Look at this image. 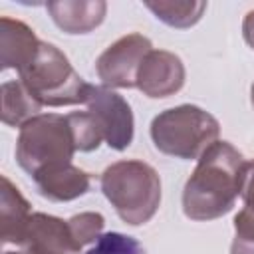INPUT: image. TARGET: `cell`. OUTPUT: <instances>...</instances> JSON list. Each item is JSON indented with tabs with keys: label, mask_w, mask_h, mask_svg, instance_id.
<instances>
[{
	"label": "cell",
	"mask_w": 254,
	"mask_h": 254,
	"mask_svg": "<svg viewBox=\"0 0 254 254\" xmlns=\"http://www.w3.org/2000/svg\"><path fill=\"white\" fill-rule=\"evenodd\" d=\"M248 161L228 141H214L185 183L183 212L190 220H214L230 212L242 194Z\"/></svg>",
	"instance_id": "6da1fadb"
},
{
	"label": "cell",
	"mask_w": 254,
	"mask_h": 254,
	"mask_svg": "<svg viewBox=\"0 0 254 254\" xmlns=\"http://www.w3.org/2000/svg\"><path fill=\"white\" fill-rule=\"evenodd\" d=\"M101 190L119 218L131 226L149 222L161 204V179L157 171L137 159L109 165L101 175Z\"/></svg>",
	"instance_id": "7a4b0ae2"
},
{
	"label": "cell",
	"mask_w": 254,
	"mask_h": 254,
	"mask_svg": "<svg viewBox=\"0 0 254 254\" xmlns=\"http://www.w3.org/2000/svg\"><path fill=\"white\" fill-rule=\"evenodd\" d=\"M220 133L218 121L198 105H177L151 121L153 145L177 159H198Z\"/></svg>",
	"instance_id": "3957f363"
},
{
	"label": "cell",
	"mask_w": 254,
	"mask_h": 254,
	"mask_svg": "<svg viewBox=\"0 0 254 254\" xmlns=\"http://www.w3.org/2000/svg\"><path fill=\"white\" fill-rule=\"evenodd\" d=\"M77 151L67 115L40 113L20 127L16 141V161L30 175L71 163Z\"/></svg>",
	"instance_id": "277c9868"
},
{
	"label": "cell",
	"mask_w": 254,
	"mask_h": 254,
	"mask_svg": "<svg viewBox=\"0 0 254 254\" xmlns=\"http://www.w3.org/2000/svg\"><path fill=\"white\" fill-rule=\"evenodd\" d=\"M20 73V81L30 93L50 107L85 103L89 83L71 67L67 56L54 44L42 42L36 58Z\"/></svg>",
	"instance_id": "5b68a950"
},
{
	"label": "cell",
	"mask_w": 254,
	"mask_h": 254,
	"mask_svg": "<svg viewBox=\"0 0 254 254\" xmlns=\"http://www.w3.org/2000/svg\"><path fill=\"white\" fill-rule=\"evenodd\" d=\"M85 105H87V111L95 117L103 133V139L111 149L123 151L131 145L133 131H135L133 111L119 93L111 91L105 85L89 83Z\"/></svg>",
	"instance_id": "8992f818"
},
{
	"label": "cell",
	"mask_w": 254,
	"mask_h": 254,
	"mask_svg": "<svg viewBox=\"0 0 254 254\" xmlns=\"http://www.w3.org/2000/svg\"><path fill=\"white\" fill-rule=\"evenodd\" d=\"M153 50L143 34H127L115 40L95 62V69L105 87H135L137 71L145 56Z\"/></svg>",
	"instance_id": "52a82bcc"
},
{
	"label": "cell",
	"mask_w": 254,
	"mask_h": 254,
	"mask_svg": "<svg viewBox=\"0 0 254 254\" xmlns=\"http://www.w3.org/2000/svg\"><path fill=\"white\" fill-rule=\"evenodd\" d=\"M81 248L67 220L46 212H32L22 242L24 254H81Z\"/></svg>",
	"instance_id": "ba28073f"
},
{
	"label": "cell",
	"mask_w": 254,
	"mask_h": 254,
	"mask_svg": "<svg viewBox=\"0 0 254 254\" xmlns=\"http://www.w3.org/2000/svg\"><path fill=\"white\" fill-rule=\"evenodd\" d=\"M185 85V65L183 60L167 50H151L139 71L137 87L151 99H161L175 95Z\"/></svg>",
	"instance_id": "9c48e42d"
},
{
	"label": "cell",
	"mask_w": 254,
	"mask_h": 254,
	"mask_svg": "<svg viewBox=\"0 0 254 254\" xmlns=\"http://www.w3.org/2000/svg\"><path fill=\"white\" fill-rule=\"evenodd\" d=\"M40 44L42 40H38L34 30L22 20L0 18V64L4 69L12 67L22 71L36 58Z\"/></svg>",
	"instance_id": "30bf717a"
},
{
	"label": "cell",
	"mask_w": 254,
	"mask_h": 254,
	"mask_svg": "<svg viewBox=\"0 0 254 254\" xmlns=\"http://www.w3.org/2000/svg\"><path fill=\"white\" fill-rule=\"evenodd\" d=\"M48 12L65 34H87L103 22L107 4L103 0H54L48 2Z\"/></svg>",
	"instance_id": "8fae6325"
},
{
	"label": "cell",
	"mask_w": 254,
	"mask_h": 254,
	"mask_svg": "<svg viewBox=\"0 0 254 254\" xmlns=\"http://www.w3.org/2000/svg\"><path fill=\"white\" fill-rule=\"evenodd\" d=\"M32 179H34L40 194L50 200H56V202H67V200H73V198L85 194L89 190V183H91L89 175L71 163L46 169Z\"/></svg>",
	"instance_id": "7c38bea8"
},
{
	"label": "cell",
	"mask_w": 254,
	"mask_h": 254,
	"mask_svg": "<svg viewBox=\"0 0 254 254\" xmlns=\"http://www.w3.org/2000/svg\"><path fill=\"white\" fill-rule=\"evenodd\" d=\"M30 204L18 190V187L2 177L0 190V226H2V242L4 244H22L28 222H30Z\"/></svg>",
	"instance_id": "4fadbf2b"
},
{
	"label": "cell",
	"mask_w": 254,
	"mask_h": 254,
	"mask_svg": "<svg viewBox=\"0 0 254 254\" xmlns=\"http://www.w3.org/2000/svg\"><path fill=\"white\" fill-rule=\"evenodd\" d=\"M44 105L30 93V89L20 81H4L2 83V121L12 127H22L36 115Z\"/></svg>",
	"instance_id": "5bb4252c"
},
{
	"label": "cell",
	"mask_w": 254,
	"mask_h": 254,
	"mask_svg": "<svg viewBox=\"0 0 254 254\" xmlns=\"http://www.w3.org/2000/svg\"><path fill=\"white\" fill-rule=\"evenodd\" d=\"M145 6L171 28H190L206 10V2H145Z\"/></svg>",
	"instance_id": "9a60e30c"
},
{
	"label": "cell",
	"mask_w": 254,
	"mask_h": 254,
	"mask_svg": "<svg viewBox=\"0 0 254 254\" xmlns=\"http://www.w3.org/2000/svg\"><path fill=\"white\" fill-rule=\"evenodd\" d=\"M67 119H69L71 131H73V139H75L77 151H83V153L95 151L101 145V141H105L95 117L89 111L67 113Z\"/></svg>",
	"instance_id": "2e32d148"
},
{
	"label": "cell",
	"mask_w": 254,
	"mask_h": 254,
	"mask_svg": "<svg viewBox=\"0 0 254 254\" xmlns=\"http://www.w3.org/2000/svg\"><path fill=\"white\" fill-rule=\"evenodd\" d=\"M75 240L85 246V244H91V242H97L101 238V232H103V226H105V218L99 214V212H79L75 216H71L67 220Z\"/></svg>",
	"instance_id": "e0dca14e"
},
{
	"label": "cell",
	"mask_w": 254,
	"mask_h": 254,
	"mask_svg": "<svg viewBox=\"0 0 254 254\" xmlns=\"http://www.w3.org/2000/svg\"><path fill=\"white\" fill-rule=\"evenodd\" d=\"M85 254H145V248L133 236L121 232H107Z\"/></svg>",
	"instance_id": "ac0fdd59"
},
{
	"label": "cell",
	"mask_w": 254,
	"mask_h": 254,
	"mask_svg": "<svg viewBox=\"0 0 254 254\" xmlns=\"http://www.w3.org/2000/svg\"><path fill=\"white\" fill-rule=\"evenodd\" d=\"M230 254H254V212L242 208L234 216V240Z\"/></svg>",
	"instance_id": "d6986e66"
},
{
	"label": "cell",
	"mask_w": 254,
	"mask_h": 254,
	"mask_svg": "<svg viewBox=\"0 0 254 254\" xmlns=\"http://www.w3.org/2000/svg\"><path fill=\"white\" fill-rule=\"evenodd\" d=\"M242 200H244V208L254 212V161L248 163L246 183H244V189H242Z\"/></svg>",
	"instance_id": "ffe728a7"
},
{
	"label": "cell",
	"mask_w": 254,
	"mask_h": 254,
	"mask_svg": "<svg viewBox=\"0 0 254 254\" xmlns=\"http://www.w3.org/2000/svg\"><path fill=\"white\" fill-rule=\"evenodd\" d=\"M242 36H244L246 44L254 50V10H250V12L244 16V22H242Z\"/></svg>",
	"instance_id": "44dd1931"
},
{
	"label": "cell",
	"mask_w": 254,
	"mask_h": 254,
	"mask_svg": "<svg viewBox=\"0 0 254 254\" xmlns=\"http://www.w3.org/2000/svg\"><path fill=\"white\" fill-rule=\"evenodd\" d=\"M250 101H252V105H254V83H252V87H250Z\"/></svg>",
	"instance_id": "7402d4cb"
},
{
	"label": "cell",
	"mask_w": 254,
	"mask_h": 254,
	"mask_svg": "<svg viewBox=\"0 0 254 254\" xmlns=\"http://www.w3.org/2000/svg\"><path fill=\"white\" fill-rule=\"evenodd\" d=\"M4 254H24V252H4Z\"/></svg>",
	"instance_id": "603a6c76"
}]
</instances>
